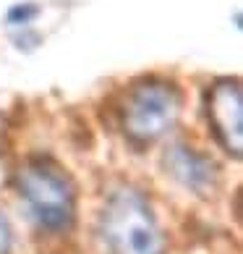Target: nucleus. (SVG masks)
I'll return each instance as SVG.
<instances>
[{
	"mask_svg": "<svg viewBox=\"0 0 243 254\" xmlns=\"http://www.w3.org/2000/svg\"><path fill=\"white\" fill-rule=\"evenodd\" d=\"M102 239L113 254H165V236L136 189H118L102 210Z\"/></svg>",
	"mask_w": 243,
	"mask_h": 254,
	"instance_id": "nucleus-1",
	"label": "nucleus"
},
{
	"mask_svg": "<svg viewBox=\"0 0 243 254\" xmlns=\"http://www.w3.org/2000/svg\"><path fill=\"white\" fill-rule=\"evenodd\" d=\"M18 194L26 210L45 231H68L76 215V194L71 178L50 160H32L18 171Z\"/></svg>",
	"mask_w": 243,
	"mask_h": 254,
	"instance_id": "nucleus-2",
	"label": "nucleus"
},
{
	"mask_svg": "<svg viewBox=\"0 0 243 254\" xmlns=\"http://www.w3.org/2000/svg\"><path fill=\"white\" fill-rule=\"evenodd\" d=\"M181 113L178 89L167 81H144L128 95L123 108V131L139 144L167 134Z\"/></svg>",
	"mask_w": 243,
	"mask_h": 254,
	"instance_id": "nucleus-3",
	"label": "nucleus"
},
{
	"mask_svg": "<svg viewBox=\"0 0 243 254\" xmlns=\"http://www.w3.org/2000/svg\"><path fill=\"white\" fill-rule=\"evenodd\" d=\"M209 121L222 147L241 157L243 149V102L236 79L217 81L209 92Z\"/></svg>",
	"mask_w": 243,
	"mask_h": 254,
	"instance_id": "nucleus-4",
	"label": "nucleus"
},
{
	"mask_svg": "<svg viewBox=\"0 0 243 254\" xmlns=\"http://www.w3.org/2000/svg\"><path fill=\"white\" fill-rule=\"evenodd\" d=\"M167 165L181 178V184H186L189 189L199 191V194H207L214 186V165L207 157L189 152L186 147H175L173 155L167 157Z\"/></svg>",
	"mask_w": 243,
	"mask_h": 254,
	"instance_id": "nucleus-5",
	"label": "nucleus"
},
{
	"mask_svg": "<svg viewBox=\"0 0 243 254\" xmlns=\"http://www.w3.org/2000/svg\"><path fill=\"white\" fill-rule=\"evenodd\" d=\"M8 252H11V225L0 215V254H8Z\"/></svg>",
	"mask_w": 243,
	"mask_h": 254,
	"instance_id": "nucleus-6",
	"label": "nucleus"
}]
</instances>
